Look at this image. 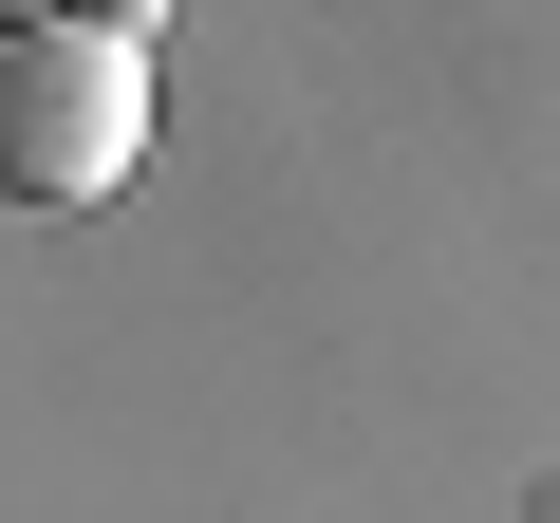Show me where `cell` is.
<instances>
[{
    "mask_svg": "<svg viewBox=\"0 0 560 523\" xmlns=\"http://www.w3.org/2000/svg\"><path fill=\"white\" fill-rule=\"evenodd\" d=\"M57 20H94V38H150V20H168V0H57Z\"/></svg>",
    "mask_w": 560,
    "mask_h": 523,
    "instance_id": "7a4b0ae2",
    "label": "cell"
},
{
    "mask_svg": "<svg viewBox=\"0 0 560 523\" xmlns=\"http://www.w3.org/2000/svg\"><path fill=\"white\" fill-rule=\"evenodd\" d=\"M131 168H150V38L0 20V187L20 206H113Z\"/></svg>",
    "mask_w": 560,
    "mask_h": 523,
    "instance_id": "6da1fadb",
    "label": "cell"
},
{
    "mask_svg": "<svg viewBox=\"0 0 560 523\" xmlns=\"http://www.w3.org/2000/svg\"><path fill=\"white\" fill-rule=\"evenodd\" d=\"M0 20H57V0H0Z\"/></svg>",
    "mask_w": 560,
    "mask_h": 523,
    "instance_id": "3957f363",
    "label": "cell"
}]
</instances>
